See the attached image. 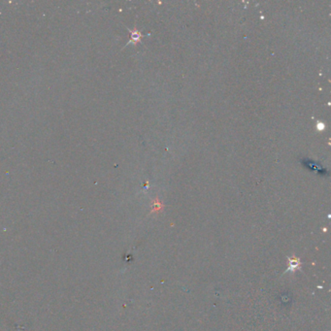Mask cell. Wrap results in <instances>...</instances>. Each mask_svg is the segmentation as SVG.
Here are the masks:
<instances>
[{"instance_id": "6da1fadb", "label": "cell", "mask_w": 331, "mask_h": 331, "mask_svg": "<svg viewBox=\"0 0 331 331\" xmlns=\"http://www.w3.org/2000/svg\"><path fill=\"white\" fill-rule=\"evenodd\" d=\"M129 32H130V40H129V42L126 44V46L128 45V44H131V43H133V44H137L138 42H140V41H141V38H142V34H141V33H140V31H138L136 28H134L133 30H129Z\"/></svg>"}, {"instance_id": "7a4b0ae2", "label": "cell", "mask_w": 331, "mask_h": 331, "mask_svg": "<svg viewBox=\"0 0 331 331\" xmlns=\"http://www.w3.org/2000/svg\"><path fill=\"white\" fill-rule=\"evenodd\" d=\"M318 128H319V129H324V123H319V125H318Z\"/></svg>"}]
</instances>
